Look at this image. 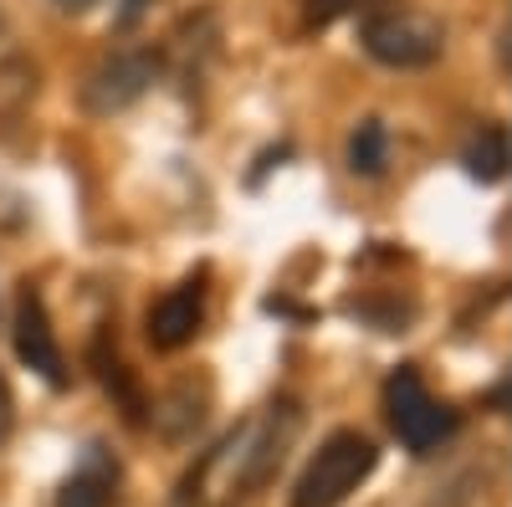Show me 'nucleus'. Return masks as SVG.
I'll list each match as a JSON object with an SVG mask.
<instances>
[{"label": "nucleus", "instance_id": "nucleus-2", "mask_svg": "<svg viewBox=\"0 0 512 507\" xmlns=\"http://www.w3.org/2000/svg\"><path fill=\"white\" fill-rule=\"evenodd\" d=\"M384 405H390V426L410 451H431L456 431V415L425 390V379L415 369H395L384 385Z\"/></svg>", "mask_w": 512, "mask_h": 507}, {"label": "nucleus", "instance_id": "nucleus-6", "mask_svg": "<svg viewBox=\"0 0 512 507\" xmlns=\"http://www.w3.org/2000/svg\"><path fill=\"white\" fill-rule=\"evenodd\" d=\"M200 323H205V292L195 282H185L175 292H164V298L149 308V344L164 349V354L185 349L190 338L200 333Z\"/></svg>", "mask_w": 512, "mask_h": 507}, {"label": "nucleus", "instance_id": "nucleus-13", "mask_svg": "<svg viewBox=\"0 0 512 507\" xmlns=\"http://www.w3.org/2000/svg\"><path fill=\"white\" fill-rule=\"evenodd\" d=\"M57 6H62V11H88L93 0H57Z\"/></svg>", "mask_w": 512, "mask_h": 507}, {"label": "nucleus", "instance_id": "nucleus-12", "mask_svg": "<svg viewBox=\"0 0 512 507\" xmlns=\"http://www.w3.org/2000/svg\"><path fill=\"white\" fill-rule=\"evenodd\" d=\"M354 0H308V21H333L338 11H349Z\"/></svg>", "mask_w": 512, "mask_h": 507}, {"label": "nucleus", "instance_id": "nucleus-8", "mask_svg": "<svg viewBox=\"0 0 512 507\" xmlns=\"http://www.w3.org/2000/svg\"><path fill=\"white\" fill-rule=\"evenodd\" d=\"M466 169L477 180H502L512 169V134L507 129H482V139L466 149Z\"/></svg>", "mask_w": 512, "mask_h": 507}, {"label": "nucleus", "instance_id": "nucleus-10", "mask_svg": "<svg viewBox=\"0 0 512 507\" xmlns=\"http://www.w3.org/2000/svg\"><path fill=\"white\" fill-rule=\"evenodd\" d=\"M349 164L354 175H379L384 169V123H359V134L349 139Z\"/></svg>", "mask_w": 512, "mask_h": 507}, {"label": "nucleus", "instance_id": "nucleus-1", "mask_svg": "<svg viewBox=\"0 0 512 507\" xmlns=\"http://www.w3.org/2000/svg\"><path fill=\"white\" fill-rule=\"evenodd\" d=\"M374 461H379V451H374L369 436H359V431H333V436L313 451L308 472L297 477L292 507H338V502H349V497L369 482Z\"/></svg>", "mask_w": 512, "mask_h": 507}, {"label": "nucleus", "instance_id": "nucleus-11", "mask_svg": "<svg viewBox=\"0 0 512 507\" xmlns=\"http://www.w3.org/2000/svg\"><path fill=\"white\" fill-rule=\"evenodd\" d=\"M11 426H16V400H11V385L0 379V446H6Z\"/></svg>", "mask_w": 512, "mask_h": 507}, {"label": "nucleus", "instance_id": "nucleus-9", "mask_svg": "<svg viewBox=\"0 0 512 507\" xmlns=\"http://www.w3.org/2000/svg\"><path fill=\"white\" fill-rule=\"evenodd\" d=\"M31 98H36V67L26 57H6L0 62V123H11Z\"/></svg>", "mask_w": 512, "mask_h": 507}, {"label": "nucleus", "instance_id": "nucleus-7", "mask_svg": "<svg viewBox=\"0 0 512 507\" xmlns=\"http://www.w3.org/2000/svg\"><path fill=\"white\" fill-rule=\"evenodd\" d=\"M113 502H118V467L93 446L82 456V467L62 482L57 507H113Z\"/></svg>", "mask_w": 512, "mask_h": 507}, {"label": "nucleus", "instance_id": "nucleus-4", "mask_svg": "<svg viewBox=\"0 0 512 507\" xmlns=\"http://www.w3.org/2000/svg\"><path fill=\"white\" fill-rule=\"evenodd\" d=\"M154 72H159L154 52H113V57L88 77L82 103H88L93 113H118V108H128L134 98H144V88L154 82Z\"/></svg>", "mask_w": 512, "mask_h": 507}, {"label": "nucleus", "instance_id": "nucleus-3", "mask_svg": "<svg viewBox=\"0 0 512 507\" xmlns=\"http://www.w3.org/2000/svg\"><path fill=\"white\" fill-rule=\"evenodd\" d=\"M441 26L415 11H374L364 21V47L384 67H425L441 57Z\"/></svg>", "mask_w": 512, "mask_h": 507}, {"label": "nucleus", "instance_id": "nucleus-5", "mask_svg": "<svg viewBox=\"0 0 512 507\" xmlns=\"http://www.w3.org/2000/svg\"><path fill=\"white\" fill-rule=\"evenodd\" d=\"M16 354H21L26 369H36L47 379V385H67V364H62V349H57L47 303H41V292H31V287L16 303Z\"/></svg>", "mask_w": 512, "mask_h": 507}]
</instances>
